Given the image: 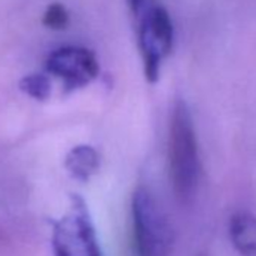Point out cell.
<instances>
[{
    "label": "cell",
    "mask_w": 256,
    "mask_h": 256,
    "mask_svg": "<svg viewBox=\"0 0 256 256\" xmlns=\"http://www.w3.org/2000/svg\"><path fill=\"white\" fill-rule=\"evenodd\" d=\"M169 174L180 202L188 204L196 194L200 162L192 113L184 101H176L172 110L169 132Z\"/></svg>",
    "instance_id": "6da1fadb"
},
{
    "label": "cell",
    "mask_w": 256,
    "mask_h": 256,
    "mask_svg": "<svg viewBox=\"0 0 256 256\" xmlns=\"http://www.w3.org/2000/svg\"><path fill=\"white\" fill-rule=\"evenodd\" d=\"M134 256H169L172 228L162 205L146 188H138L132 204Z\"/></svg>",
    "instance_id": "7a4b0ae2"
},
{
    "label": "cell",
    "mask_w": 256,
    "mask_h": 256,
    "mask_svg": "<svg viewBox=\"0 0 256 256\" xmlns=\"http://www.w3.org/2000/svg\"><path fill=\"white\" fill-rule=\"evenodd\" d=\"M175 29L166 8L150 6L139 24V48L144 60V72L150 83L160 77L163 60L174 47Z\"/></svg>",
    "instance_id": "3957f363"
},
{
    "label": "cell",
    "mask_w": 256,
    "mask_h": 256,
    "mask_svg": "<svg viewBox=\"0 0 256 256\" xmlns=\"http://www.w3.org/2000/svg\"><path fill=\"white\" fill-rule=\"evenodd\" d=\"M53 248L56 256H102L82 198L72 196L70 211L54 224Z\"/></svg>",
    "instance_id": "277c9868"
},
{
    "label": "cell",
    "mask_w": 256,
    "mask_h": 256,
    "mask_svg": "<svg viewBox=\"0 0 256 256\" xmlns=\"http://www.w3.org/2000/svg\"><path fill=\"white\" fill-rule=\"evenodd\" d=\"M47 72L64 82L66 92L84 88L96 78L100 65L96 56L84 47L65 46L52 52L46 60Z\"/></svg>",
    "instance_id": "5b68a950"
},
{
    "label": "cell",
    "mask_w": 256,
    "mask_h": 256,
    "mask_svg": "<svg viewBox=\"0 0 256 256\" xmlns=\"http://www.w3.org/2000/svg\"><path fill=\"white\" fill-rule=\"evenodd\" d=\"M229 235L240 256H256V217L253 214L235 212L229 220Z\"/></svg>",
    "instance_id": "8992f818"
},
{
    "label": "cell",
    "mask_w": 256,
    "mask_h": 256,
    "mask_svg": "<svg viewBox=\"0 0 256 256\" xmlns=\"http://www.w3.org/2000/svg\"><path fill=\"white\" fill-rule=\"evenodd\" d=\"M65 166L72 178L88 181L100 168V156L92 146L78 145L68 152Z\"/></svg>",
    "instance_id": "52a82bcc"
},
{
    "label": "cell",
    "mask_w": 256,
    "mask_h": 256,
    "mask_svg": "<svg viewBox=\"0 0 256 256\" xmlns=\"http://www.w3.org/2000/svg\"><path fill=\"white\" fill-rule=\"evenodd\" d=\"M20 89L38 101H46L52 95V82L46 74H29L20 80Z\"/></svg>",
    "instance_id": "ba28073f"
},
{
    "label": "cell",
    "mask_w": 256,
    "mask_h": 256,
    "mask_svg": "<svg viewBox=\"0 0 256 256\" xmlns=\"http://www.w3.org/2000/svg\"><path fill=\"white\" fill-rule=\"evenodd\" d=\"M42 23L52 30H64L70 24V12L62 4H52L44 12Z\"/></svg>",
    "instance_id": "9c48e42d"
},
{
    "label": "cell",
    "mask_w": 256,
    "mask_h": 256,
    "mask_svg": "<svg viewBox=\"0 0 256 256\" xmlns=\"http://www.w3.org/2000/svg\"><path fill=\"white\" fill-rule=\"evenodd\" d=\"M126 2H128V6H130L132 12L138 17L148 10L146 5H148L150 0H126Z\"/></svg>",
    "instance_id": "30bf717a"
}]
</instances>
